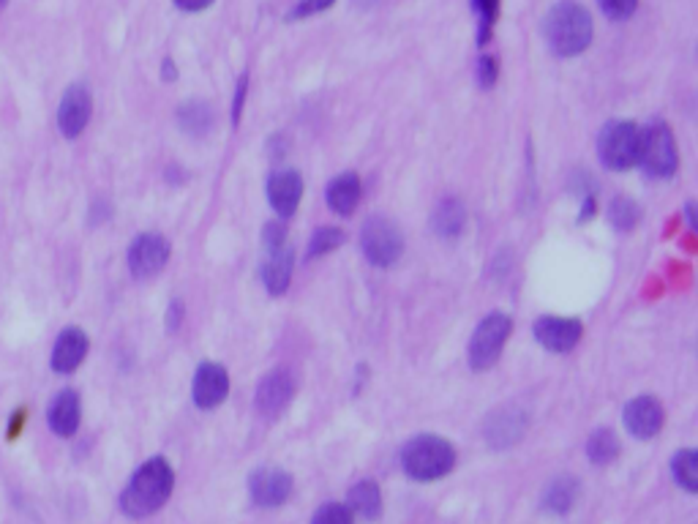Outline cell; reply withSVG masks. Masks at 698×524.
<instances>
[{
	"label": "cell",
	"instance_id": "cell-2",
	"mask_svg": "<svg viewBox=\"0 0 698 524\" xmlns=\"http://www.w3.org/2000/svg\"><path fill=\"white\" fill-rule=\"evenodd\" d=\"M401 464L415 481H437L456 467V448L437 434H420L401 451Z\"/></svg>",
	"mask_w": 698,
	"mask_h": 524
},
{
	"label": "cell",
	"instance_id": "cell-27",
	"mask_svg": "<svg viewBox=\"0 0 698 524\" xmlns=\"http://www.w3.org/2000/svg\"><path fill=\"white\" fill-rule=\"evenodd\" d=\"M609 219L619 232H628L641 222V208L633 200H628V197H617V200L611 202Z\"/></svg>",
	"mask_w": 698,
	"mask_h": 524
},
{
	"label": "cell",
	"instance_id": "cell-6",
	"mask_svg": "<svg viewBox=\"0 0 698 524\" xmlns=\"http://www.w3.org/2000/svg\"><path fill=\"white\" fill-rule=\"evenodd\" d=\"M639 140V126L628 121L611 123L609 129L600 134V159L611 170H630L633 164H639Z\"/></svg>",
	"mask_w": 698,
	"mask_h": 524
},
{
	"label": "cell",
	"instance_id": "cell-24",
	"mask_svg": "<svg viewBox=\"0 0 698 524\" xmlns=\"http://www.w3.org/2000/svg\"><path fill=\"white\" fill-rule=\"evenodd\" d=\"M178 121H180V129L189 131V134H194V137H202V134L213 126V112H210L208 104H202V101H191V104H186V107L178 112Z\"/></svg>",
	"mask_w": 698,
	"mask_h": 524
},
{
	"label": "cell",
	"instance_id": "cell-38",
	"mask_svg": "<svg viewBox=\"0 0 698 524\" xmlns=\"http://www.w3.org/2000/svg\"><path fill=\"white\" fill-rule=\"evenodd\" d=\"M175 74H178V71H172V61L164 63V77H167V80H172Z\"/></svg>",
	"mask_w": 698,
	"mask_h": 524
},
{
	"label": "cell",
	"instance_id": "cell-34",
	"mask_svg": "<svg viewBox=\"0 0 698 524\" xmlns=\"http://www.w3.org/2000/svg\"><path fill=\"white\" fill-rule=\"evenodd\" d=\"M478 80L483 88H491L497 82V61L491 55H483L478 63Z\"/></svg>",
	"mask_w": 698,
	"mask_h": 524
},
{
	"label": "cell",
	"instance_id": "cell-12",
	"mask_svg": "<svg viewBox=\"0 0 698 524\" xmlns=\"http://www.w3.org/2000/svg\"><path fill=\"white\" fill-rule=\"evenodd\" d=\"M194 404L202 407V410H213L219 407L227 393H230V377H227V369L219 366V363H202L197 374H194Z\"/></svg>",
	"mask_w": 698,
	"mask_h": 524
},
{
	"label": "cell",
	"instance_id": "cell-1",
	"mask_svg": "<svg viewBox=\"0 0 698 524\" xmlns=\"http://www.w3.org/2000/svg\"><path fill=\"white\" fill-rule=\"evenodd\" d=\"M172 489H175V473L170 462L164 456H153L131 475L129 486L120 494V508L134 519L156 514L170 500Z\"/></svg>",
	"mask_w": 698,
	"mask_h": 524
},
{
	"label": "cell",
	"instance_id": "cell-18",
	"mask_svg": "<svg viewBox=\"0 0 698 524\" xmlns=\"http://www.w3.org/2000/svg\"><path fill=\"white\" fill-rule=\"evenodd\" d=\"M80 418H82V404H80V393L71 391H60L50 404V413H47V421H50V429L58 437H71V434L80 429Z\"/></svg>",
	"mask_w": 698,
	"mask_h": 524
},
{
	"label": "cell",
	"instance_id": "cell-13",
	"mask_svg": "<svg viewBox=\"0 0 698 524\" xmlns=\"http://www.w3.org/2000/svg\"><path fill=\"white\" fill-rule=\"evenodd\" d=\"M535 339L551 353H568L579 344L581 323L568 317H540L535 323Z\"/></svg>",
	"mask_w": 698,
	"mask_h": 524
},
{
	"label": "cell",
	"instance_id": "cell-21",
	"mask_svg": "<svg viewBox=\"0 0 698 524\" xmlns=\"http://www.w3.org/2000/svg\"><path fill=\"white\" fill-rule=\"evenodd\" d=\"M349 511H355L363 519H377L382 514V492L374 481H358L349 489Z\"/></svg>",
	"mask_w": 698,
	"mask_h": 524
},
{
	"label": "cell",
	"instance_id": "cell-26",
	"mask_svg": "<svg viewBox=\"0 0 698 524\" xmlns=\"http://www.w3.org/2000/svg\"><path fill=\"white\" fill-rule=\"evenodd\" d=\"M587 454L595 464H609L619 456V440L617 434L611 429H598V432L589 437Z\"/></svg>",
	"mask_w": 698,
	"mask_h": 524
},
{
	"label": "cell",
	"instance_id": "cell-33",
	"mask_svg": "<svg viewBox=\"0 0 698 524\" xmlns=\"http://www.w3.org/2000/svg\"><path fill=\"white\" fill-rule=\"evenodd\" d=\"M336 0H300L298 6L292 9V20H303V17H311V14H320V11L330 9Z\"/></svg>",
	"mask_w": 698,
	"mask_h": 524
},
{
	"label": "cell",
	"instance_id": "cell-9",
	"mask_svg": "<svg viewBox=\"0 0 698 524\" xmlns=\"http://www.w3.org/2000/svg\"><path fill=\"white\" fill-rule=\"evenodd\" d=\"M292 396H295V377L290 369H276L265 374L257 385V410L265 418H279L290 407Z\"/></svg>",
	"mask_w": 698,
	"mask_h": 524
},
{
	"label": "cell",
	"instance_id": "cell-32",
	"mask_svg": "<svg viewBox=\"0 0 698 524\" xmlns=\"http://www.w3.org/2000/svg\"><path fill=\"white\" fill-rule=\"evenodd\" d=\"M636 3L639 0H600L606 17H611V20H628L630 14L636 11Z\"/></svg>",
	"mask_w": 698,
	"mask_h": 524
},
{
	"label": "cell",
	"instance_id": "cell-39",
	"mask_svg": "<svg viewBox=\"0 0 698 524\" xmlns=\"http://www.w3.org/2000/svg\"><path fill=\"white\" fill-rule=\"evenodd\" d=\"M0 6H6V0H0Z\"/></svg>",
	"mask_w": 698,
	"mask_h": 524
},
{
	"label": "cell",
	"instance_id": "cell-19",
	"mask_svg": "<svg viewBox=\"0 0 698 524\" xmlns=\"http://www.w3.org/2000/svg\"><path fill=\"white\" fill-rule=\"evenodd\" d=\"M360 194H363V189H360L358 175L355 172H344V175L330 181L325 197H328L330 211L339 213V216H349V213L358 208Z\"/></svg>",
	"mask_w": 698,
	"mask_h": 524
},
{
	"label": "cell",
	"instance_id": "cell-37",
	"mask_svg": "<svg viewBox=\"0 0 698 524\" xmlns=\"http://www.w3.org/2000/svg\"><path fill=\"white\" fill-rule=\"evenodd\" d=\"M180 312H183V306H180V303H172L170 306V328H178Z\"/></svg>",
	"mask_w": 698,
	"mask_h": 524
},
{
	"label": "cell",
	"instance_id": "cell-30",
	"mask_svg": "<svg viewBox=\"0 0 698 524\" xmlns=\"http://www.w3.org/2000/svg\"><path fill=\"white\" fill-rule=\"evenodd\" d=\"M497 9H499V0H475V11L480 14V36H478L480 44H486V41H489L491 25H494V20H497Z\"/></svg>",
	"mask_w": 698,
	"mask_h": 524
},
{
	"label": "cell",
	"instance_id": "cell-3",
	"mask_svg": "<svg viewBox=\"0 0 698 524\" xmlns=\"http://www.w3.org/2000/svg\"><path fill=\"white\" fill-rule=\"evenodd\" d=\"M546 41L562 58L579 55L592 41V20L579 3H559L546 17Z\"/></svg>",
	"mask_w": 698,
	"mask_h": 524
},
{
	"label": "cell",
	"instance_id": "cell-4",
	"mask_svg": "<svg viewBox=\"0 0 698 524\" xmlns=\"http://www.w3.org/2000/svg\"><path fill=\"white\" fill-rule=\"evenodd\" d=\"M510 328H513V323H510L508 314L502 312L489 314V317L475 328V336H472V342H469V363H472L475 372H486V369H491V366L499 361L502 347L508 342Z\"/></svg>",
	"mask_w": 698,
	"mask_h": 524
},
{
	"label": "cell",
	"instance_id": "cell-16",
	"mask_svg": "<svg viewBox=\"0 0 698 524\" xmlns=\"http://www.w3.org/2000/svg\"><path fill=\"white\" fill-rule=\"evenodd\" d=\"M524 432H527V415L521 413L519 407H502L486 424V437L494 448H508V445L519 443Z\"/></svg>",
	"mask_w": 698,
	"mask_h": 524
},
{
	"label": "cell",
	"instance_id": "cell-31",
	"mask_svg": "<svg viewBox=\"0 0 698 524\" xmlns=\"http://www.w3.org/2000/svg\"><path fill=\"white\" fill-rule=\"evenodd\" d=\"M262 243H265L268 254L281 249V246H287V230H284V224L279 222L265 224V230H262Z\"/></svg>",
	"mask_w": 698,
	"mask_h": 524
},
{
	"label": "cell",
	"instance_id": "cell-17",
	"mask_svg": "<svg viewBox=\"0 0 698 524\" xmlns=\"http://www.w3.org/2000/svg\"><path fill=\"white\" fill-rule=\"evenodd\" d=\"M88 355V336L80 328H66L60 333L55 350H52V369L58 374H71L80 369V363Z\"/></svg>",
	"mask_w": 698,
	"mask_h": 524
},
{
	"label": "cell",
	"instance_id": "cell-36",
	"mask_svg": "<svg viewBox=\"0 0 698 524\" xmlns=\"http://www.w3.org/2000/svg\"><path fill=\"white\" fill-rule=\"evenodd\" d=\"M213 0H175V6L183 11H202L208 9Z\"/></svg>",
	"mask_w": 698,
	"mask_h": 524
},
{
	"label": "cell",
	"instance_id": "cell-11",
	"mask_svg": "<svg viewBox=\"0 0 698 524\" xmlns=\"http://www.w3.org/2000/svg\"><path fill=\"white\" fill-rule=\"evenodd\" d=\"M90 110H93V99L85 85H71L69 91L63 93V101L58 107V129L63 137H80L85 126L90 121Z\"/></svg>",
	"mask_w": 698,
	"mask_h": 524
},
{
	"label": "cell",
	"instance_id": "cell-23",
	"mask_svg": "<svg viewBox=\"0 0 698 524\" xmlns=\"http://www.w3.org/2000/svg\"><path fill=\"white\" fill-rule=\"evenodd\" d=\"M576 500H579V481L576 478L551 481V486L546 489V497H543L546 508L554 511V514H568L570 508L576 505Z\"/></svg>",
	"mask_w": 698,
	"mask_h": 524
},
{
	"label": "cell",
	"instance_id": "cell-25",
	"mask_svg": "<svg viewBox=\"0 0 698 524\" xmlns=\"http://www.w3.org/2000/svg\"><path fill=\"white\" fill-rule=\"evenodd\" d=\"M671 473L677 478V484L685 489V492H698V454L696 451H679L671 462Z\"/></svg>",
	"mask_w": 698,
	"mask_h": 524
},
{
	"label": "cell",
	"instance_id": "cell-20",
	"mask_svg": "<svg viewBox=\"0 0 698 524\" xmlns=\"http://www.w3.org/2000/svg\"><path fill=\"white\" fill-rule=\"evenodd\" d=\"M262 279H265V287H268L270 295L284 293L292 279V249L281 246L276 252H270L268 262L262 268Z\"/></svg>",
	"mask_w": 698,
	"mask_h": 524
},
{
	"label": "cell",
	"instance_id": "cell-29",
	"mask_svg": "<svg viewBox=\"0 0 698 524\" xmlns=\"http://www.w3.org/2000/svg\"><path fill=\"white\" fill-rule=\"evenodd\" d=\"M311 524H355L352 522V511H349L347 505L341 503H325L314 514V522Z\"/></svg>",
	"mask_w": 698,
	"mask_h": 524
},
{
	"label": "cell",
	"instance_id": "cell-14",
	"mask_svg": "<svg viewBox=\"0 0 698 524\" xmlns=\"http://www.w3.org/2000/svg\"><path fill=\"white\" fill-rule=\"evenodd\" d=\"M663 407H660L658 399L652 396H639L625 407V426L633 437L639 440H649L663 429Z\"/></svg>",
	"mask_w": 698,
	"mask_h": 524
},
{
	"label": "cell",
	"instance_id": "cell-35",
	"mask_svg": "<svg viewBox=\"0 0 698 524\" xmlns=\"http://www.w3.org/2000/svg\"><path fill=\"white\" fill-rule=\"evenodd\" d=\"M243 99H246V77L238 82V93H235V107H232V121H240V112H243Z\"/></svg>",
	"mask_w": 698,
	"mask_h": 524
},
{
	"label": "cell",
	"instance_id": "cell-28",
	"mask_svg": "<svg viewBox=\"0 0 698 524\" xmlns=\"http://www.w3.org/2000/svg\"><path fill=\"white\" fill-rule=\"evenodd\" d=\"M341 241H344V232L339 227H322V230L314 232V238L309 243V257H322V254L339 249Z\"/></svg>",
	"mask_w": 698,
	"mask_h": 524
},
{
	"label": "cell",
	"instance_id": "cell-5",
	"mask_svg": "<svg viewBox=\"0 0 698 524\" xmlns=\"http://www.w3.org/2000/svg\"><path fill=\"white\" fill-rule=\"evenodd\" d=\"M677 145L666 123H652L641 129L639 140V164L655 178H669L677 170Z\"/></svg>",
	"mask_w": 698,
	"mask_h": 524
},
{
	"label": "cell",
	"instance_id": "cell-22",
	"mask_svg": "<svg viewBox=\"0 0 698 524\" xmlns=\"http://www.w3.org/2000/svg\"><path fill=\"white\" fill-rule=\"evenodd\" d=\"M434 232H439L442 238H456L461 230H464V222H467V211L461 200H442L434 211Z\"/></svg>",
	"mask_w": 698,
	"mask_h": 524
},
{
	"label": "cell",
	"instance_id": "cell-15",
	"mask_svg": "<svg viewBox=\"0 0 698 524\" xmlns=\"http://www.w3.org/2000/svg\"><path fill=\"white\" fill-rule=\"evenodd\" d=\"M303 197V178L295 170H284L270 175L268 181V200L273 205V211L279 216H292L298 211V202Z\"/></svg>",
	"mask_w": 698,
	"mask_h": 524
},
{
	"label": "cell",
	"instance_id": "cell-10",
	"mask_svg": "<svg viewBox=\"0 0 698 524\" xmlns=\"http://www.w3.org/2000/svg\"><path fill=\"white\" fill-rule=\"evenodd\" d=\"M251 500L262 508H279L290 500L292 475L279 470V467H260L249 478Z\"/></svg>",
	"mask_w": 698,
	"mask_h": 524
},
{
	"label": "cell",
	"instance_id": "cell-7",
	"mask_svg": "<svg viewBox=\"0 0 698 524\" xmlns=\"http://www.w3.org/2000/svg\"><path fill=\"white\" fill-rule=\"evenodd\" d=\"M360 246H363V254L366 260L379 265V268H388L393 262L399 260L401 252H404V238H401V230L390 219H382V216H374L363 227V235H360Z\"/></svg>",
	"mask_w": 698,
	"mask_h": 524
},
{
	"label": "cell",
	"instance_id": "cell-8",
	"mask_svg": "<svg viewBox=\"0 0 698 524\" xmlns=\"http://www.w3.org/2000/svg\"><path fill=\"white\" fill-rule=\"evenodd\" d=\"M170 260V241L159 232H145L129 249V268L131 276L137 279H150L167 265Z\"/></svg>",
	"mask_w": 698,
	"mask_h": 524
}]
</instances>
